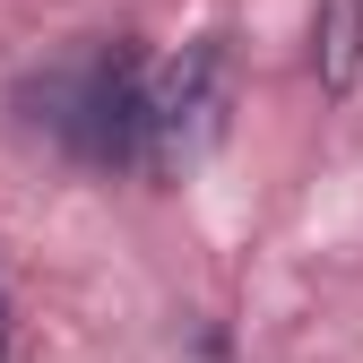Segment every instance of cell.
Listing matches in <instances>:
<instances>
[{
	"label": "cell",
	"mask_w": 363,
	"mask_h": 363,
	"mask_svg": "<svg viewBox=\"0 0 363 363\" xmlns=\"http://www.w3.org/2000/svg\"><path fill=\"white\" fill-rule=\"evenodd\" d=\"M35 121L78 164H147V69L121 43H96L35 78Z\"/></svg>",
	"instance_id": "obj_1"
},
{
	"label": "cell",
	"mask_w": 363,
	"mask_h": 363,
	"mask_svg": "<svg viewBox=\"0 0 363 363\" xmlns=\"http://www.w3.org/2000/svg\"><path fill=\"white\" fill-rule=\"evenodd\" d=\"M0 363H9V294H0Z\"/></svg>",
	"instance_id": "obj_2"
}]
</instances>
